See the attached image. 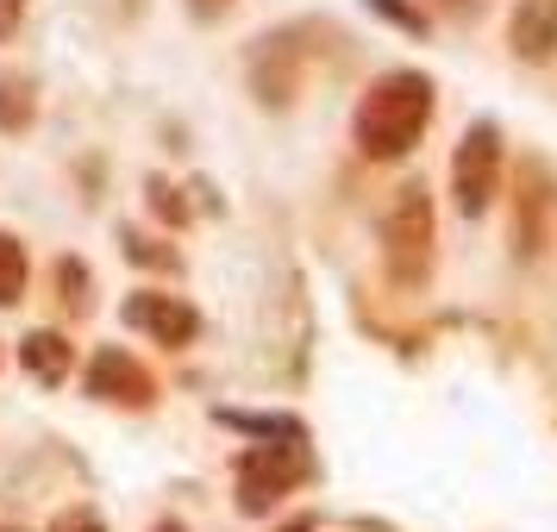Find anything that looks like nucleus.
<instances>
[{
    "label": "nucleus",
    "instance_id": "obj_1",
    "mask_svg": "<svg viewBox=\"0 0 557 532\" xmlns=\"http://www.w3.org/2000/svg\"><path fill=\"white\" fill-rule=\"evenodd\" d=\"M432 126V82L420 70H388L370 82V95L357 101V151L370 163H395L420 145V132Z\"/></svg>",
    "mask_w": 557,
    "mask_h": 532
},
{
    "label": "nucleus",
    "instance_id": "obj_2",
    "mask_svg": "<svg viewBox=\"0 0 557 532\" xmlns=\"http://www.w3.org/2000/svg\"><path fill=\"white\" fill-rule=\"evenodd\" d=\"M382 251H388V276L420 288L432 276V195L426 182L395 188V201L382 213Z\"/></svg>",
    "mask_w": 557,
    "mask_h": 532
},
{
    "label": "nucleus",
    "instance_id": "obj_3",
    "mask_svg": "<svg viewBox=\"0 0 557 532\" xmlns=\"http://www.w3.org/2000/svg\"><path fill=\"white\" fill-rule=\"evenodd\" d=\"M313 477V457H307V432L282 438V445H257L245 463H238V507L245 514H270V507L295 488V482Z\"/></svg>",
    "mask_w": 557,
    "mask_h": 532
},
{
    "label": "nucleus",
    "instance_id": "obj_4",
    "mask_svg": "<svg viewBox=\"0 0 557 532\" xmlns=\"http://www.w3.org/2000/svg\"><path fill=\"white\" fill-rule=\"evenodd\" d=\"M495 188H502V132L488 120H476L451 157V195L463 207V220H482L495 207Z\"/></svg>",
    "mask_w": 557,
    "mask_h": 532
},
{
    "label": "nucleus",
    "instance_id": "obj_5",
    "mask_svg": "<svg viewBox=\"0 0 557 532\" xmlns=\"http://www.w3.org/2000/svg\"><path fill=\"white\" fill-rule=\"evenodd\" d=\"M88 388L101 395V401H120V407H145V401H157V382H151V370L138 363L132 351H120V345H107L95 363H88Z\"/></svg>",
    "mask_w": 557,
    "mask_h": 532
},
{
    "label": "nucleus",
    "instance_id": "obj_6",
    "mask_svg": "<svg viewBox=\"0 0 557 532\" xmlns=\"http://www.w3.org/2000/svg\"><path fill=\"white\" fill-rule=\"evenodd\" d=\"M126 326L151 332L157 345H188L195 332H201V313L176 295H132L126 301Z\"/></svg>",
    "mask_w": 557,
    "mask_h": 532
},
{
    "label": "nucleus",
    "instance_id": "obj_7",
    "mask_svg": "<svg viewBox=\"0 0 557 532\" xmlns=\"http://www.w3.org/2000/svg\"><path fill=\"white\" fill-rule=\"evenodd\" d=\"M507 38H513L520 63H552L557 57V0H513Z\"/></svg>",
    "mask_w": 557,
    "mask_h": 532
},
{
    "label": "nucleus",
    "instance_id": "obj_8",
    "mask_svg": "<svg viewBox=\"0 0 557 532\" xmlns=\"http://www.w3.org/2000/svg\"><path fill=\"white\" fill-rule=\"evenodd\" d=\"M20 357H26V370L38 382H63V376H70V363H76L63 332H32L26 345H20Z\"/></svg>",
    "mask_w": 557,
    "mask_h": 532
},
{
    "label": "nucleus",
    "instance_id": "obj_9",
    "mask_svg": "<svg viewBox=\"0 0 557 532\" xmlns=\"http://www.w3.org/2000/svg\"><path fill=\"white\" fill-rule=\"evenodd\" d=\"M20 295H26V251L0 232V307H13Z\"/></svg>",
    "mask_w": 557,
    "mask_h": 532
},
{
    "label": "nucleus",
    "instance_id": "obj_10",
    "mask_svg": "<svg viewBox=\"0 0 557 532\" xmlns=\"http://www.w3.org/2000/svg\"><path fill=\"white\" fill-rule=\"evenodd\" d=\"M226 426H245V432H257V438H295L301 420H276V413H226Z\"/></svg>",
    "mask_w": 557,
    "mask_h": 532
},
{
    "label": "nucleus",
    "instance_id": "obj_11",
    "mask_svg": "<svg viewBox=\"0 0 557 532\" xmlns=\"http://www.w3.org/2000/svg\"><path fill=\"white\" fill-rule=\"evenodd\" d=\"M26 120H32V95H26V82H7V88H0V126L20 132Z\"/></svg>",
    "mask_w": 557,
    "mask_h": 532
},
{
    "label": "nucleus",
    "instance_id": "obj_12",
    "mask_svg": "<svg viewBox=\"0 0 557 532\" xmlns=\"http://www.w3.org/2000/svg\"><path fill=\"white\" fill-rule=\"evenodd\" d=\"M51 532H107V527H101L95 507H70V514H57L51 520Z\"/></svg>",
    "mask_w": 557,
    "mask_h": 532
},
{
    "label": "nucleus",
    "instance_id": "obj_13",
    "mask_svg": "<svg viewBox=\"0 0 557 532\" xmlns=\"http://www.w3.org/2000/svg\"><path fill=\"white\" fill-rule=\"evenodd\" d=\"M20 13H26V0H0V45L20 32Z\"/></svg>",
    "mask_w": 557,
    "mask_h": 532
},
{
    "label": "nucleus",
    "instance_id": "obj_14",
    "mask_svg": "<svg viewBox=\"0 0 557 532\" xmlns=\"http://www.w3.org/2000/svg\"><path fill=\"white\" fill-rule=\"evenodd\" d=\"M432 7H438V13H451V20H470L482 0H432Z\"/></svg>",
    "mask_w": 557,
    "mask_h": 532
},
{
    "label": "nucleus",
    "instance_id": "obj_15",
    "mask_svg": "<svg viewBox=\"0 0 557 532\" xmlns=\"http://www.w3.org/2000/svg\"><path fill=\"white\" fill-rule=\"evenodd\" d=\"M188 7H195V13H201V20H220V13H226L232 0H188Z\"/></svg>",
    "mask_w": 557,
    "mask_h": 532
},
{
    "label": "nucleus",
    "instance_id": "obj_16",
    "mask_svg": "<svg viewBox=\"0 0 557 532\" xmlns=\"http://www.w3.org/2000/svg\"><path fill=\"white\" fill-rule=\"evenodd\" d=\"M282 532H313V520H295V527H282Z\"/></svg>",
    "mask_w": 557,
    "mask_h": 532
},
{
    "label": "nucleus",
    "instance_id": "obj_17",
    "mask_svg": "<svg viewBox=\"0 0 557 532\" xmlns=\"http://www.w3.org/2000/svg\"><path fill=\"white\" fill-rule=\"evenodd\" d=\"M157 532H182V527H157Z\"/></svg>",
    "mask_w": 557,
    "mask_h": 532
},
{
    "label": "nucleus",
    "instance_id": "obj_18",
    "mask_svg": "<svg viewBox=\"0 0 557 532\" xmlns=\"http://www.w3.org/2000/svg\"><path fill=\"white\" fill-rule=\"evenodd\" d=\"M0 532H20V527H0Z\"/></svg>",
    "mask_w": 557,
    "mask_h": 532
}]
</instances>
